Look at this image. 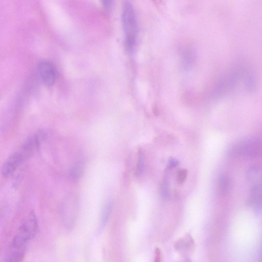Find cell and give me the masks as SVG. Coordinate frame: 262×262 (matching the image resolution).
I'll use <instances>...</instances> for the list:
<instances>
[{"instance_id":"5bb4252c","label":"cell","mask_w":262,"mask_h":262,"mask_svg":"<svg viewBox=\"0 0 262 262\" xmlns=\"http://www.w3.org/2000/svg\"><path fill=\"white\" fill-rule=\"evenodd\" d=\"M101 1L103 7L105 9L108 10L111 8L112 0H101Z\"/></svg>"},{"instance_id":"9c48e42d","label":"cell","mask_w":262,"mask_h":262,"mask_svg":"<svg viewBox=\"0 0 262 262\" xmlns=\"http://www.w3.org/2000/svg\"><path fill=\"white\" fill-rule=\"evenodd\" d=\"M113 206V203L111 201H108L104 206L98 229L100 232L104 227L109 217Z\"/></svg>"},{"instance_id":"6da1fadb","label":"cell","mask_w":262,"mask_h":262,"mask_svg":"<svg viewBox=\"0 0 262 262\" xmlns=\"http://www.w3.org/2000/svg\"><path fill=\"white\" fill-rule=\"evenodd\" d=\"M228 153L233 157L253 158L262 155V141L254 137L245 138L234 142Z\"/></svg>"},{"instance_id":"5b68a950","label":"cell","mask_w":262,"mask_h":262,"mask_svg":"<svg viewBox=\"0 0 262 262\" xmlns=\"http://www.w3.org/2000/svg\"><path fill=\"white\" fill-rule=\"evenodd\" d=\"M26 160L19 149L12 154L5 162L2 168V174L4 177L11 176L23 162Z\"/></svg>"},{"instance_id":"30bf717a","label":"cell","mask_w":262,"mask_h":262,"mask_svg":"<svg viewBox=\"0 0 262 262\" xmlns=\"http://www.w3.org/2000/svg\"><path fill=\"white\" fill-rule=\"evenodd\" d=\"M230 182L229 179L225 176L220 178L219 182V186L221 193L226 194L228 193L230 189Z\"/></svg>"},{"instance_id":"7a4b0ae2","label":"cell","mask_w":262,"mask_h":262,"mask_svg":"<svg viewBox=\"0 0 262 262\" xmlns=\"http://www.w3.org/2000/svg\"><path fill=\"white\" fill-rule=\"evenodd\" d=\"M121 20L126 48L130 51L135 44L138 35V23L134 8L129 2H125L123 5Z\"/></svg>"},{"instance_id":"4fadbf2b","label":"cell","mask_w":262,"mask_h":262,"mask_svg":"<svg viewBox=\"0 0 262 262\" xmlns=\"http://www.w3.org/2000/svg\"><path fill=\"white\" fill-rule=\"evenodd\" d=\"M187 175V171L186 169H183L179 171L178 175V180L180 183H183Z\"/></svg>"},{"instance_id":"52a82bcc","label":"cell","mask_w":262,"mask_h":262,"mask_svg":"<svg viewBox=\"0 0 262 262\" xmlns=\"http://www.w3.org/2000/svg\"><path fill=\"white\" fill-rule=\"evenodd\" d=\"M26 247L10 245L4 258V262H18L21 261L25 253Z\"/></svg>"},{"instance_id":"8fae6325","label":"cell","mask_w":262,"mask_h":262,"mask_svg":"<svg viewBox=\"0 0 262 262\" xmlns=\"http://www.w3.org/2000/svg\"><path fill=\"white\" fill-rule=\"evenodd\" d=\"M144 166V160L143 154L141 150L139 151L138 162L135 169V175L139 177L142 174Z\"/></svg>"},{"instance_id":"ba28073f","label":"cell","mask_w":262,"mask_h":262,"mask_svg":"<svg viewBox=\"0 0 262 262\" xmlns=\"http://www.w3.org/2000/svg\"><path fill=\"white\" fill-rule=\"evenodd\" d=\"M84 167L82 162H78L74 164L68 172L69 178L74 181L79 180L83 173Z\"/></svg>"},{"instance_id":"3957f363","label":"cell","mask_w":262,"mask_h":262,"mask_svg":"<svg viewBox=\"0 0 262 262\" xmlns=\"http://www.w3.org/2000/svg\"><path fill=\"white\" fill-rule=\"evenodd\" d=\"M37 230V218L34 211H32L18 228L10 245L14 246L26 247L27 243L35 236Z\"/></svg>"},{"instance_id":"8992f818","label":"cell","mask_w":262,"mask_h":262,"mask_svg":"<svg viewBox=\"0 0 262 262\" xmlns=\"http://www.w3.org/2000/svg\"><path fill=\"white\" fill-rule=\"evenodd\" d=\"M245 176L252 187L262 185V166L255 165L250 166L246 170Z\"/></svg>"},{"instance_id":"277c9868","label":"cell","mask_w":262,"mask_h":262,"mask_svg":"<svg viewBox=\"0 0 262 262\" xmlns=\"http://www.w3.org/2000/svg\"><path fill=\"white\" fill-rule=\"evenodd\" d=\"M37 71L40 80L45 85L49 86L54 83L56 74L52 63L47 61H41L38 64Z\"/></svg>"},{"instance_id":"7c38bea8","label":"cell","mask_w":262,"mask_h":262,"mask_svg":"<svg viewBox=\"0 0 262 262\" xmlns=\"http://www.w3.org/2000/svg\"><path fill=\"white\" fill-rule=\"evenodd\" d=\"M161 195L164 199H167L168 197V183L167 179L166 177L164 178L161 185Z\"/></svg>"},{"instance_id":"2e32d148","label":"cell","mask_w":262,"mask_h":262,"mask_svg":"<svg viewBox=\"0 0 262 262\" xmlns=\"http://www.w3.org/2000/svg\"><path fill=\"white\" fill-rule=\"evenodd\" d=\"M156 256L155 261L159 262L160 261L161 252H160L159 249L158 248H157L156 249Z\"/></svg>"},{"instance_id":"9a60e30c","label":"cell","mask_w":262,"mask_h":262,"mask_svg":"<svg viewBox=\"0 0 262 262\" xmlns=\"http://www.w3.org/2000/svg\"><path fill=\"white\" fill-rule=\"evenodd\" d=\"M179 164V162L175 159L170 158L169 160L168 165L169 168H173L177 166Z\"/></svg>"}]
</instances>
